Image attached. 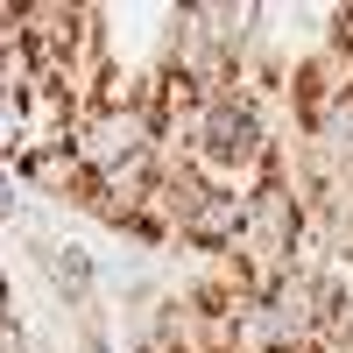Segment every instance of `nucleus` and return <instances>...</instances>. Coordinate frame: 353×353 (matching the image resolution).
Segmentation results:
<instances>
[{
	"label": "nucleus",
	"mask_w": 353,
	"mask_h": 353,
	"mask_svg": "<svg viewBox=\"0 0 353 353\" xmlns=\"http://www.w3.org/2000/svg\"><path fill=\"white\" fill-rule=\"evenodd\" d=\"M8 170L21 176V191H36V198H50V205H71V212H92V184H99V176L78 163V149H71V141H43V149H21Z\"/></svg>",
	"instance_id": "4"
},
{
	"label": "nucleus",
	"mask_w": 353,
	"mask_h": 353,
	"mask_svg": "<svg viewBox=\"0 0 353 353\" xmlns=\"http://www.w3.org/2000/svg\"><path fill=\"white\" fill-rule=\"evenodd\" d=\"M14 219H21V176L0 163V226H14Z\"/></svg>",
	"instance_id": "6"
},
{
	"label": "nucleus",
	"mask_w": 353,
	"mask_h": 353,
	"mask_svg": "<svg viewBox=\"0 0 353 353\" xmlns=\"http://www.w3.org/2000/svg\"><path fill=\"white\" fill-rule=\"evenodd\" d=\"M8 325H21V318H14V283H8V269H0V332Z\"/></svg>",
	"instance_id": "8"
},
{
	"label": "nucleus",
	"mask_w": 353,
	"mask_h": 353,
	"mask_svg": "<svg viewBox=\"0 0 353 353\" xmlns=\"http://www.w3.org/2000/svg\"><path fill=\"white\" fill-rule=\"evenodd\" d=\"M28 248H36V241H28ZM36 261L50 269L57 304H64V311H78V318H92V304H99V261H92V248L57 241V248H36Z\"/></svg>",
	"instance_id": "5"
},
{
	"label": "nucleus",
	"mask_w": 353,
	"mask_h": 353,
	"mask_svg": "<svg viewBox=\"0 0 353 353\" xmlns=\"http://www.w3.org/2000/svg\"><path fill=\"white\" fill-rule=\"evenodd\" d=\"M241 205H248V219H241V269H248L261 290H269L276 276H290V269H304L311 205H304V191H297V176L283 170V149H276V163L241 191Z\"/></svg>",
	"instance_id": "1"
},
{
	"label": "nucleus",
	"mask_w": 353,
	"mask_h": 353,
	"mask_svg": "<svg viewBox=\"0 0 353 353\" xmlns=\"http://www.w3.org/2000/svg\"><path fill=\"white\" fill-rule=\"evenodd\" d=\"M78 353H113V339L92 325V318H85V332H78Z\"/></svg>",
	"instance_id": "7"
},
{
	"label": "nucleus",
	"mask_w": 353,
	"mask_h": 353,
	"mask_svg": "<svg viewBox=\"0 0 353 353\" xmlns=\"http://www.w3.org/2000/svg\"><path fill=\"white\" fill-rule=\"evenodd\" d=\"M170 149L176 156H191L205 176H241V191L254 184L261 170L276 163V134H269V106H261L254 92H226L198 113L191 128H176L170 134Z\"/></svg>",
	"instance_id": "2"
},
{
	"label": "nucleus",
	"mask_w": 353,
	"mask_h": 353,
	"mask_svg": "<svg viewBox=\"0 0 353 353\" xmlns=\"http://www.w3.org/2000/svg\"><path fill=\"white\" fill-rule=\"evenodd\" d=\"M71 149H78V163L92 176H113V170L170 149V128H163V113L149 99H99V106H85L71 121Z\"/></svg>",
	"instance_id": "3"
}]
</instances>
